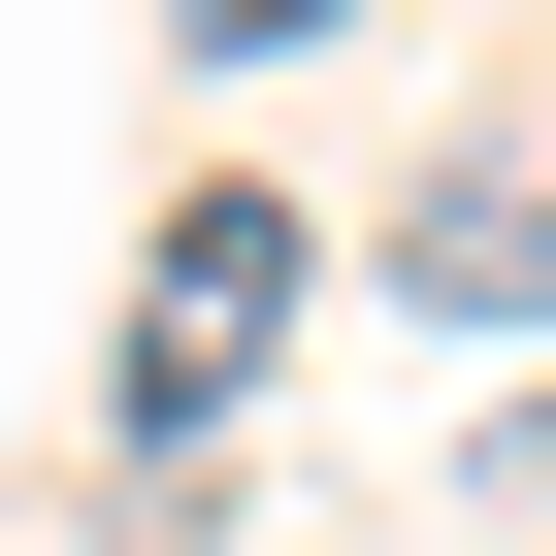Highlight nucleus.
I'll list each match as a JSON object with an SVG mask.
<instances>
[{
  "label": "nucleus",
  "instance_id": "nucleus-4",
  "mask_svg": "<svg viewBox=\"0 0 556 556\" xmlns=\"http://www.w3.org/2000/svg\"><path fill=\"white\" fill-rule=\"evenodd\" d=\"M164 34H197V66H295V34H361V0H164Z\"/></svg>",
  "mask_w": 556,
  "mask_h": 556
},
{
  "label": "nucleus",
  "instance_id": "nucleus-2",
  "mask_svg": "<svg viewBox=\"0 0 556 556\" xmlns=\"http://www.w3.org/2000/svg\"><path fill=\"white\" fill-rule=\"evenodd\" d=\"M393 295H426V328H556V131H458V164L393 197Z\"/></svg>",
  "mask_w": 556,
  "mask_h": 556
},
{
  "label": "nucleus",
  "instance_id": "nucleus-3",
  "mask_svg": "<svg viewBox=\"0 0 556 556\" xmlns=\"http://www.w3.org/2000/svg\"><path fill=\"white\" fill-rule=\"evenodd\" d=\"M458 523H556V393H491V458H458Z\"/></svg>",
  "mask_w": 556,
  "mask_h": 556
},
{
  "label": "nucleus",
  "instance_id": "nucleus-1",
  "mask_svg": "<svg viewBox=\"0 0 556 556\" xmlns=\"http://www.w3.org/2000/svg\"><path fill=\"white\" fill-rule=\"evenodd\" d=\"M295 197H164V295H131V458H229V393L295 361Z\"/></svg>",
  "mask_w": 556,
  "mask_h": 556
}]
</instances>
